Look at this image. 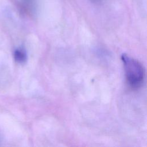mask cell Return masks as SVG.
<instances>
[{
	"instance_id": "7a4b0ae2",
	"label": "cell",
	"mask_w": 147,
	"mask_h": 147,
	"mask_svg": "<svg viewBox=\"0 0 147 147\" xmlns=\"http://www.w3.org/2000/svg\"><path fill=\"white\" fill-rule=\"evenodd\" d=\"M14 58L18 63H24L27 59V55L25 49L21 48L16 49L14 52Z\"/></svg>"
},
{
	"instance_id": "6da1fadb",
	"label": "cell",
	"mask_w": 147,
	"mask_h": 147,
	"mask_svg": "<svg viewBox=\"0 0 147 147\" xmlns=\"http://www.w3.org/2000/svg\"><path fill=\"white\" fill-rule=\"evenodd\" d=\"M121 59L127 82L133 87L139 86L144 78V69L141 64L126 54H123Z\"/></svg>"
}]
</instances>
